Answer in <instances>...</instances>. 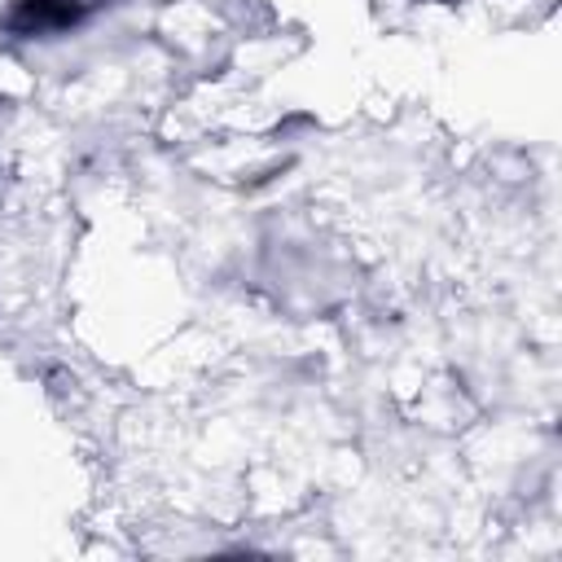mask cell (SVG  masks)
I'll use <instances>...</instances> for the list:
<instances>
[{
  "instance_id": "cell-1",
  "label": "cell",
  "mask_w": 562,
  "mask_h": 562,
  "mask_svg": "<svg viewBox=\"0 0 562 562\" xmlns=\"http://www.w3.org/2000/svg\"><path fill=\"white\" fill-rule=\"evenodd\" d=\"M79 13H83L79 0H22L13 13V26L26 35L31 31H57V26H70Z\"/></svg>"
}]
</instances>
